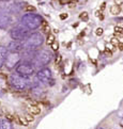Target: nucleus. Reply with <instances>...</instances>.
Wrapping results in <instances>:
<instances>
[{
    "instance_id": "f257e3e1",
    "label": "nucleus",
    "mask_w": 123,
    "mask_h": 129,
    "mask_svg": "<svg viewBox=\"0 0 123 129\" xmlns=\"http://www.w3.org/2000/svg\"><path fill=\"white\" fill-rule=\"evenodd\" d=\"M10 84L16 91H24L28 86V80L20 75H11Z\"/></svg>"
},
{
    "instance_id": "f03ea898",
    "label": "nucleus",
    "mask_w": 123,
    "mask_h": 129,
    "mask_svg": "<svg viewBox=\"0 0 123 129\" xmlns=\"http://www.w3.org/2000/svg\"><path fill=\"white\" fill-rule=\"evenodd\" d=\"M22 25L26 26L28 29H35L38 28L40 25H42V18L38 15H34V14H28L22 17Z\"/></svg>"
},
{
    "instance_id": "7ed1b4c3",
    "label": "nucleus",
    "mask_w": 123,
    "mask_h": 129,
    "mask_svg": "<svg viewBox=\"0 0 123 129\" xmlns=\"http://www.w3.org/2000/svg\"><path fill=\"white\" fill-rule=\"evenodd\" d=\"M43 43V36L42 34L40 33H34L31 36H29L24 43H22V46L24 48H28V49H31V48H35V47H39L40 45H42Z\"/></svg>"
},
{
    "instance_id": "20e7f679",
    "label": "nucleus",
    "mask_w": 123,
    "mask_h": 129,
    "mask_svg": "<svg viewBox=\"0 0 123 129\" xmlns=\"http://www.w3.org/2000/svg\"><path fill=\"white\" fill-rule=\"evenodd\" d=\"M16 72L19 74L22 77H29L32 76L34 74V67L31 64H27V63H21L16 67Z\"/></svg>"
},
{
    "instance_id": "39448f33",
    "label": "nucleus",
    "mask_w": 123,
    "mask_h": 129,
    "mask_svg": "<svg viewBox=\"0 0 123 129\" xmlns=\"http://www.w3.org/2000/svg\"><path fill=\"white\" fill-rule=\"evenodd\" d=\"M52 60V53L46 51V50H41L40 53L36 54L35 62L39 65H45Z\"/></svg>"
},
{
    "instance_id": "423d86ee",
    "label": "nucleus",
    "mask_w": 123,
    "mask_h": 129,
    "mask_svg": "<svg viewBox=\"0 0 123 129\" xmlns=\"http://www.w3.org/2000/svg\"><path fill=\"white\" fill-rule=\"evenodd\" d=\"M36 78H38L41 82H43V83H48L49 81L53 80V75H52L51 70L43 68V70H41L36 74Z\"/></svg>"
},
{
    "instance_id": "0eeeda50",
    "label": "nucleus",
    "mask_w": 123,
    "mask_h": 129,
    "mask_svg": "<svg viewBox=\"0 0 123 129\" xmlns=\"http://www.w3.org/2000/svg\"><path fill=\"white\" fill-rule=\"evenodd\" d=\"M18 61H19V57L17 56V54L15 53H12V54H9V56L7 57V59H6V65H7V67H9V68H12L14 65H16V64L18 63Z\"/></svg>"
},
{
    "instance_id": "6e6552de",
    "label": "nucleus",
    "mask_w": 123,
    "mask_h": 129,
    "mask_svg": "<svg viewBox=\"0 0 123 129\" xmlns=\"http://www.w3.org/2000/svg\"><path fill=\"white\" fill-rule=\"evenodd\" d=\"M27 35V30L26 29H19L16 28L12 31V38H14L15 40H22L25 39V36Z\"/></svg>"
},
{
    "instance_id": "1a4fd4ad",
    "label": "nucleus",
    "mask_w": 123,
    "mask_h": 129,
    "mask_svg": "<svg viewBox=\"0 0 123 129\" xmlns=\"http://www.w3.org/2000/svg\"><path fill=\"white\" fill-rule=\"evenodd\" d=\"M27 111H28V113L30 114H32V115H38L41 113V107L39 105H36V103H31L29 106H28V108H27Z\"/></svg>"
},
{
    "instance_id": "9d476101",
    "label": "nucleus",
    "mask_w": 123,
    "mask_h": 129,
    "mask_svg": "<svg viewBox=\"0 0 123 129\" xmlns=\"http://www.w3.org/2000/svg\"><path fill=\"white\" fill-rule=\"evenodd\" d=\"M7 53H8V50L7 48L0 46V67L2 66V64L6 62V59H7Z\"/></svg>"
},
{
    "instance_id": "9b49d317",
    "label": "nucleus",
    "mask_w": 123,
    "mask_h": 129,
    "mask_svg": "<svg viewBox=\"0 0 123 129\" xmlns=\"http://www.w3.org/2000/svg\"><path fill=\"white\" fill-rule=\"evenodd\" d=\"M10 48H11L12 51L17 52V51H19V50H21L22 48H24V46H22V43L16 42V41H15V42H12L10 44Z\"/></svg>"
},
{
    "instance_id": "f8f14e48",
    "label": "nucleus",
    "mask_w": 123,
    "mask_h": 129,
    "mask_svg": "<svg viewBox=\"0 0 123 129\" xmlns=\"http://www.w3.org/2000/svg\"><path fill=\"white\" fill-rule=\"evenodd\" d=\"M15 123H17L20 126H25V127L29 125V123L26 121V118L22 115H15Z\"/></svg>"
},
{
    "instance_id": "ddd939ff",
    "label": "nucleus",
    "mask_w": 123,
    "mask_h": 129,
    "mask_svg": "<svg viewBox=\"0 0 123 129\" xmlns=\"http://www.w3.org/2000/svg\"><path fill=\"white\" fill-rule=\"evenodd\" d=\"M0 129H13L12 123L8 119H0Z\"/></svg>"
},
{
    "instance_id": "4468645a",
    "label": "nucleus",
    "mask_w": 123,
    "mask_h": 129,
    "mask_svg": "<svg viewBox=\"0 0 123 129\" xmlns=\"http://www.w3.org/2000/svg\"><path fill=\"white\" fill-rule=\"evenodd\" d=\"M120 12H121V8L119 6H111L110 7V13L112 15H118V14H120Z\"/></svg>"
},
{
    "instance_id": "2eb2a0df",
    "label": "nucleus",
    "mask_w": 123,
    "mask_h": 129,
    "mask_svg": "<svg viewBox=\"0 0 123 129\" xmlns=\"http://www.w3.org/2000/svg\"><path fill=\"white\" fill-rule=\"evenodd\" d=\"M41 28H42V30L45 32V33H49V32H51V27H49L48 22H46V21H42Z\"/></svg>"
},
{
    "instance_id": "dca6fc26",
    "label": "nucleus",
    "mask_w": 123,
    "mask_h": 129,
    "mask_svg": "<svg viewBox=\"0 0 123 129\" xmlns=\"http://www.w3.org/2000/svg\"><path fill=\"white\" fill-rule=\"evenodd\" d=\"M24 117L26 118V121L28 122L29 124H30V123H33V122H34V115L30 114V113H28V112H27V113L24 115Z\"/></svg>"
},
{
    "instance_id": "f3484780",
    "label": "nucleus",
    "mask_w": 123,
    "mask_h": 129,
    "mask_svg": "<svg viewBox=\"0 0 123 129\" xmlns=\"http://www.w3.org/2000/svg\"><path fill=\"white\" fill-rule=\"evenodd\" d=\"M55 35L54 34H49L48 36H47V41H46V43H47V45H52L54 42H55Z\"/></svg>"
},
{
    "instance_id": "a211bd4d",
    "label": "nucleus",
    "mask_w": 123,
    "mask_h": 129,
    "mask_svg": "<svg viewBox=\"0 0 123 129\" xmlns=\"http://www.w3.org/2000/svg\"><path fill=\"white\" fill-rule=\"evenodd\" d=\"M79 17H80V19H83V20H85V21H87V20H88V18H89V15H88V13H87V12H83V13H80Z\"/></svg>"
},
{
    "instance_id": "6ab92c4d",
    "label": "nucleus",
    "mask_w": 123,
    "mask_h": 129,
    "mask_svg": "<svg viewBox=\"0 0 123 129\" xmlns=\"http://www.w3.org/2000/svg\"><path fill=\"white\" fill-rule=\"evenodd\" d=\"M110 43H111V45H113V46H118V45H119V43H120V41H119V39H118V38L113 36V38L110 40Z\"/></svg>"
},
{
    "instance_id": "aec40b11",
    "label": "nucleus",
    "mask_w": 123,
    "mask_h": 129,
    "mask_svg": "<svg viewBox=\"0 0 123 129\" xmlns=\"http://www.w3.org/2000/svg\"><path fill=\"white\" fill-rule=\"evenodd\" d=\"M113 31H115L113 32L115 34H123V28H121V27H119V26L115 27V30Z\"/></svg>"
},
{
    "instance_id": "412c9836",
    "label": "nucleus",
    "mask_w": 123,
    "mask_h": 129,
    "mask_svg": "<svg viewBox=\"0 0 123 129\" xmlns=\"http://www.w3.org/2000/svg\"><path fill=\"white\" fill-rule=\"evenodd\" d=\"M51 47L53 48V50H58L59 49V43L57 42V41H55V42L51 45Z\"/></svg>"
},
{
    "instance_id": "4be33fe9",
    "label": "nucleus",
    "mask_w": 123,
    "mask_h": 129,
    "mask_svg": "<svg viewBox=\"0 0 123 129\" xmlns=\"http://www.w3.org/2000/svg\"><path fill=\"white\" fill-rule=\"evenodd\" d=\"M103 33H104V30H103L102 28H97L96 30H95V34H96L97 36L103 35Z\"/></svg>"
},
{
    "instance_id": "5701e85b",
    "label": "nucleus",
    "mask_w": 123,
    "mask_h": 129,
    "mask_svg": "<svg viewBox=\"0 0 123 129\" xmlns=\"http://www.w3.org/2000/svg\"><path fill=\"white\" fill-rule=\"evenodd\" d=\"M95 16H96V17H100L101 19H103V18H104V16H103V12H102L101 10H99V11L95 12Z\"/></svg>"
},
{
    "instance_id": "b1692460",
    "label": "nucleus",
    "mask_w": 123,
    "mask_h": 129,
    "mask_svg": "<svg viewBox=\"0 0 123 129\" xmlns=\"http://www.w3.org/2000/svg\"><path fill=\"white\" fill-rule=\"evenodd\" d=\"M61 61H62V56H57V58H56V65H59V64L61 63Z\"/></svg>"
},
{
    "instance_id": "393cba45",
    "label": "nucleus",
    "mask_w": 123,
    "mask_h": 129,
    "mask_svg": "<svg viewBox=\"0 0 123 129\" xmlns=\"http://www.w3.org/2000/svg\"><path fill=\"white\" fill-rule=\"evenodd\" d=\"M67 16H69V15H67L66 14V13H62V14L60 15V19H66V18H67Z\"/></svg>"
},
{
    "instance_id": "a878e982",
    "label": "nucleus",
    "mask_w": 123,
    "mask_h": 129,
    "mask_svg": "<svg viewBox=\"0 0 123 129\" xmlns=\"http://www.w3.org/2000/svg\"><path fill=\"white\" fill-rule=\"evenodd\" d=\"M113 1H115V4H116V6H119V7L123 3V0H113Z\"/></svg>"
},
{
    "instance_id": "bb28decb",
    "label": "nucleus",
    "mask_w": 123,
    "mask_h": 129,
    "mask_svg": "<svg viewBox=\"0 0 123 129\" xmlns=\"http://www.w3.org/2000/svg\"><path fill=\"white\" fill-rule=\"evenodd\" d=\"M105 53L107 54V56H108V57H110L112 52H111V50H110V49H108V48L106 47V49H105Z\"/></svg>"
},
{
    "instance_id": "cd10ccee",
    "label": "nucleus",
    "mask_w": 123,
    "mask_h": 129,
    "mask_svg": "<svg viewBox=\"0 0 123 129\" xmlns=\"http://www.w3.org/2000/svg\"><path fill=\"white\" fill-rule=\"evenodd\" d=\"M118 49L121 50V51H123V43H119V45H118Z\"/></svg>"
},
{
    "instance_id": "c85d7f7f",
    "label": "nucleus",
    "mask_w": 123,
    "mask_h": 129,
    "mask_svg": "<svg viewBox=\"0 0 123 129\" xmlns=\"http://www.w3.org/2000/svg\"><path fill=\"white\" fill-rule=\"evenodd\" d=\"M26 10L27 11H35V8H33V7H27Z\"/></svg>"
},
{
    "instance_id": "c756f323",
    "label": "nucleus",
    "mask_w": 123,
    "mask_h": 129,
    "mask_svg": "<svg viewBox=\"0 0 123 129\" xmlns=\"http://www.w3.org/2000/svg\"><path fill=\"white\" fill-rule=\"evenodd\" d=\"M105 8H106V3H105V2H103V3H102V6H101V11L103 12L104 10H105Z\"/></svg>"
},
{
    "instance_id": "7c9ffc66",
    "label": "nucleus",
    "mask_w": 123,
    "mask_h": 129,
    "mask_svg": "<svg viewBox=\"0 0 123 129\" xmlns=\"http://www.w3.org/2000/svg\"><path fill=\"white\" fill-rule=\"evenodd\" d=\"M119 27H121V28H123V24H120V25H118Z\"/></svg>"
},
{
    "instance_id": "2f4dec72",
    "label": "nucleus",
    "mask_w": 123,
    "mask_h": 129,
    "mask_svg": "<svg viewBox=\"0 0 123 129\" xmlns=\"http://www.w3.org/2000/svg\"><path fill=\"white\" fill-rule=\"evenodd\" d=\"M100 129H104V128H100Z\"/></svg>"
}]
</instances>
